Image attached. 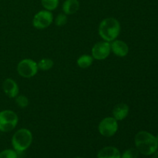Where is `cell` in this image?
I'll list each match as a JSON object with an SVG mask.
<instances>
[{
    "label": "cell",
    "mask_w": 158,
    "mask_h": 158,
    "mask_svg": "<svg viewBox=\"0 0 158 158\" xmlns=\"http://www.w3.org/2000/svg\"><path fill=\"white\" fill-rule=\"evenodd\" d=\"M15 103H16V104L18 105L19 107L26 108V106H28L29 102L26 96L20 95L17 96V97H15Z\"/></svg>",
    "instance_id": "18"
},
{
    "label": "cell",
    "mask_w": 158,
    "mask_h": 158,
    "mask_svg": "<svg viewBox=\"0 0 158 158\" xmlns=\"http://www.w3.org/2000/svg\"><path fill=\"white\" fill-rule=\"evenodd\" d=\"M38 70L37 63L31 59H24L21 60L17 66V72L23 78H32L35 76Z\"/></svg>",
    "instance_id": "5"
},
{
    "label": "cell",
    "mask_w": 158,
    "mask_h": 158,
    "mask_svg": "<svg viewBox=\"0 0 158 158\" xmlns=\"http://www.w3.org/2000/svg\"><path fill=\"white\" fill-rule=\"evenodd\" d=\"M37 64H38L39 69H41V70H43V71H46L50 69L53 66L54 63L51 59L44 58V59H42L39 63H37Z\"/></svg>",
    "instance_id": "15"
},
{
    "label": "cell",
    "mask_w": 158,
    "mask_h": 158,
    "mask_svg": "<svg viewBox=\"0 0 158 158\" xmlns=\"http://www.w3.org/2000/svg\"><path fill=\"white\" fill-rule=\"evenodd\" d=\"M80 9V2L78 0H66L63 2V10L66 15L76 13Z\"/></svg>",
    "instance_id": "13"
},
{
    "label": "cell",
    "mask_w": 158,
    "mask_h": 158,
    "mask_svg": "<svg viewBox=\"0 0 158 158\" xmlns=\"http://www.w3.org/2000/svg\"><path fill=\"white\" fill-rule=\"evenodd\" d=\"M0 158H17V154L12 150H5L0 153Z\"/></svg>",
    "instance_id": "20"
},
{
    "label": "cell",
    "mask_w": 158,
    "mask_h": 158,
    "mask_svg": "<svg viewBox=\"0 0 158 158\" xmlns=\"http://www.w3.org/2000/svg\"><path fill=\"white\" fill-rule=\"evenodd\" d=\"M134 142L137 151L143 155H152L157 151L158 142L156 137L147 131L137 133L134 138Z\"/></svg>",
    "instance_id": "1"
},
{
    "label": "cell",
    "mask_w": 158,
    "mask_h": 158,
    "mask_svg": "<svg viewBox=\"0 0 158 158\" xmlns=\"http://www.w3.org/2000/svg\"><path fill=\"white\" fill-rule=\"evenodd\" d=\"M156 139H157V142H158V134H157V137H156Z\"/></svg>",
    "instance_id": "22"
},
{
    "label": "cell",
    "mask_w": 158,
    "mask_h": 158,
    "mask_svg": "<svg viewBox=\"0 0 158 158\" xmlns=\"http://www.w3.org/2000/svg\"><path fill=\"white\" fill-rule=\"evenodd\" d=\"M112 114L113 117L115 118L117 121L124 120L129 114V106L126 103H118L114 107Z\"/></svg>",
    "instance_id": "11"
},
{
    "label": "cell",
    "mask_w": 158,
    "mask_h": 158,
    "mask_svg": "<svg viewBox=\"0 0 158 158\" xmlns=\"http://www.w3.org/2000/svg\"><path fill=\"white\" fill-rule=\"evenodd\" d=\"M19 118L14 111L2 110L0 112V131L7 133L12 131L18 124Z\"/></svg>",
    "instance_id": "4"
},
{
    "label": "cell",
    "mask_w": 158,
    "mask_h": 158,
    "mask_svg": "<svg viewBox=\"0 0 158 158\" xmlns=\"http://www.w3.org/2000/svg\"><path fill=\"white\" fill-rule=\"evenodd\" d=\"M120 32V24L113 17L102 20L99 26V34L104 41L112 42L117 40Z\"/></svg>",
    "instance_id": "2"
},
{
    "label": "cell",
    "mask_w": 158,
    "mask_h": 158,
    "mask_svg": "<svg viewBox=\"0 0 158 158\" xmlns=\"http://www.w3.org/2000/svg\"><path fill=\"white\" fill-rule=\"evenodd\" d=\"M94 60L92 56L89 55H83L80 56L77 60V63L78 66L82 69H86L89 68L94 63Z\"/></svg>",
    "instance_id": "14"
},
{
    "label": "cell",
    "mask_w": 158,
    "mask_h": 158,
    "mask_svg": "<svg viewBox=\"0 0 158 158\" xmlns=\"http://www.w3.org/2000/svg\"><path fill=\"white\" fill-rule=\"evenodd\" d=\"M139 155V151L137 148H130L123 152L121 158H137Z\"/></svg>",
    "instance_id": "17"
},
{
    "label": "cell",
    "mask_w": 158,
    "mask_h": 158,
    "mask_svg": "<svg viewBox=\"0 0 158 158\" xmlns=\"http://www.w3.org/2000/svg\"><path fill=\"white\" fill-rule=\"evenodd\" d=\"M98 130L100 134L103 137H113L118 131L117 120L113 117H106L100 122Z\"/></svg>",
    "instance_id": "6"
},
{
    "label": "cell",
    "mask_w": 158,
    "mask_h": 158,
    "mask_svg": "<svg viewBox=\"0 0 158 158\" xmlns=\"http://www.w3.org/2000/svg\"><path fill=\"white\" fill-rule=\"evenodd\" d=\"M111 51L119 57H124L129 52V46L122 40H115L110 43Z\"/></svg>",
    "instance_id": "9"
},
{
    "label": "cell",
    "mask_w": 158,
    "mask_h": 158,
    "mask_svg": "<svg viewBox=\"0 0 158 158\" xmlns=\"http://www.w3.org/2000/svg\"><path fill=\"white\" fill-rule=\"evenodd\" d=\"M67 23V17L66 14H59L55 19V23L57 26H63Z\"/></svg>",
    "instance_id": "19"
},
{
    "label": "cell",
    "mask_w": 158,
    "mask_h": 158,
    "mask_svg": "<svg viewBox=\"0 0 158 158\" xmlns=\"http://www.w3.org/2000/svg\"><path fill=\"white\" fill-rule=\"evenodd\" d=\"M75 158H83V157H75Z\"/></svg>",
    "instance_id": "23"
},
{
    "label": "cell",
    "mask_w": 158,
    "mask_h": 158,
    "mask_svg": "<svg viewBox=\"0 0 158 158\" xmlns=\"http://www.w3.org/2000/svg\"><path fill=\"white\" fill-rule=\"evenodd\" d=\"M53 22V15L50 11L41 10L37 12L32 19V25L37 29H44L49 27Z\"/></svg>",
    "instance_id": "7"
},
{
    "label": "cell",
    "mask_w": 158,
    "mask_h": 158,
    "mask_svg": "<svg viewBox=\"0 0 158 158\" xmlns=\"http://www.w3.org/2000/svg\"><path fill=\"white\" fill-rule=\"evenodd\" d=\"M59 0H41V3L46 10L52 11L59 6Z\"/></svg>",
    "instance_id": "16"
},
{
    "label": "cell",
    "mask_w": 158,
    "mask_h": 158,
    "mask_svg": "<svg viewBox=\"0 0 158 158\" xmlns=\"http://www.w3.org/2000/svg\"><path fill=\"white\" fill-rule=\"evenodd\" d=\"M98 158H121V154L114 147H105L100 150L97 154Z\"/></svg>",
    "instance_id": "12"
},
{
    "label": "cell",
    "mask_w": 158,
    "mask_h": 158,
    "mask_svg": "<svg viewBox=\"0 0 158 158\" xmlns=\"http://www.w3.org/2000/svg\"><path fill=\"white\" fill-rule=\"evenodd\" d=\"M32 141V134L29 130L22 128L14 134L12 144L17 152H23L30 147Z\"/></svg>",
    "instance_id": "3"
},
{
    "label": "cell",
    "mask_w": 158,
    "mask_h": 158,
    "mask_svg": "<svg viewBox=\"0 0 158 158\" xmlns=\"http://www.w3.org/2000/svg\"><path fill=\"white\" fill-rule=\"evenodd\" d=\"M2 89L5 94L10 98H15L19 94V86L15 80L8 78L3 82Z\"/></svg>",
    "instance_id": "10"
},
{
    "label": "cell",
    "mask_w": 158,
    "mask_h": 158,
    "mask_svg": "<svg viewBox=\"0 0 158 158\" xmlns=\"http://www.w3.org/2000/svg\"><path fill=\"white\" fill-rule=\"evenodd\" d=\"M152 158H158V151H156L155 153H154V154H153Z\"/></svg>",
    "instance_id": "21"
},
{
    "label": "cell",
    "mask_w": 158,
    "mask_h": 158,
    "mask_svg": "<svg viewBox=\"0 0 158 158\" xmlns=\"http://www.w3.org/2000/svg\"><path fill=\"white\" fill-rule=\"evenodd\" d=\"M110 52V43L103 40L96 43L93 46L92 56L94 60H103L109 56Z\"/></svg>",
    "instance_id": "8"
}]
</instances>
